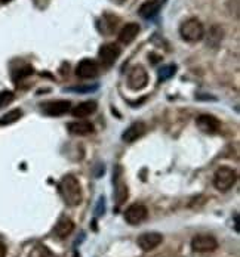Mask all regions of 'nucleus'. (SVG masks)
Instances as JSON below:
<instances>
[{"label":"nucleus","instance_id":"f257e3e1","mask_svg":"<svg viewBox=\"0 0 240 257\" xmlns=\"http://www.w3.org/2000/svg\"><path fill=\"white\" fill-rule=\"evenodd\" d=\"M59 194L64 200V203L70 207L79 206L82 203V189H80L79 180L73 175L64 176L59 182Z\"/></svg>","mask_w":240,"mask_h":257},{"label":"nucleus","instance_id":"f03ea898","mask_svg":"<svg viewBox=\"0 0 240 257\" xmlns=\"http://www.w3.org/2000/svg\"><path fill=\"white\" fill-rule=\"evenodd\" d=\"M180 34L181 37L188 42V43H196L199 40L203 39L205 36V28L202 26V23L196 18H191V20H187L184 21L181 27H180Z\"/></svg>","mask_w":240,"mask_h":257},{"label":"nucleus","instance_id":"7ed1b4c3","mask_svg":"<svg viewBox=\"0 0 240 257\" xmlns=\"http://www.w3.org/2000/svg\"><path fill=\"white\" fill-rule=\"evenodd\" d=\"M237 180V173L230 169V167H221L215 172V176H213V185L218 191L221 192H225L228 189H231L234 186Z\"/></svg>","mask_w":240,"mask_h":257},{"label":"nucleus","instance_id":"20e7f679","mask_svg":"<svg viewBox=\"0 0 240 257\" xmlns=\"http://www.w3.org/2000/svg\"><path fill=\"white\" fill-rule=\"evenodd\" d=\"M218 241L212 235H196L191 241V248L197 253H209L216 250Z\"/></svg>","mask_w":240,"mask_h":257},{"label":"nucleus","instance_id":"39448f33","mask_svg":"<svg viewBox=\"0 0 240 257\" xmlns=\"http://www.w3.org/2000/svg\"><path fill=\"white\" fill-rule=\"evenodd\" d=\"M120 56V48L114 43H107L103 45L98 51V58H100V62L104 65V67H111L117 58Z\"/></svg>","mask_w":240,"mask_h":257},{"label":"nucleus","instance_id":"423d86ee","mask_svg":"<svg viewBox=\"0 0 240 257\" xmlns=\"http://www.w3.org/2000/svg\"><path fill=\"white\" fill-rule=\"evenodd\" d=\"M148 83V74L142 67H133L128 76V86L132 90H141Z\"/></svg>","mask_w":240,"mask_h":257},{"label":"nucleus","instance_id":"0eeeda50","mask_svg":"<svg viewBox=\"0 0 240 257\" xmlns=\"http://www.w3.org/2000/svg\"><path fill=\"white\" fill-rule=\"evenodd\" d=\"M76 74L80 78H95L100 74V65L94 59H82L76 67Z\"/></svg>","mask_w":240,"mask_h":257},{"label":"nucleus","instance_id":"6e6552de","mask_svg":"<svg viewBox=\"0 0 240 257\" xmlns=\"http://www.w3.org/2000/svg\"><path fill=\"white\" fill-rule=\"evenodd\" d=\"M147 214H148L147 207L142 204H132L125 211V220L129 225H139L141 222H144L147 219Z\"/></svg>","mask_w":240,"mask_h":257},{"label":"nucleus","instance_id":"1a4fd4ad","mask_svg":"<svg viewBox=\"0 0 240 257\" xmlns=\"http://www.w3.org/2000/svg\"><path fill=\"white\" fill-rule=\"evenodd\" d=\"M70 108H71L70 101H52V102H46L42 105V111L49 117L64 115L70 111Z\"/></svg>","mask_w":240,"mask_h":257},{"label":"nucleus","instance_id":"9d476101","mask_svg":"<svg viewBox=\"0 0 240 257\" xmlns=\"http://www.w3.org/2000/svg\"><path fill=\"white\" fill-rule=\"evenodd\" d=\"M162 241H163V236L159 232H145V233L139 235L138 245L141 247V250L150 251V250L156 248L159 244H162Z\"/></svg>","mask_w":240,"mask_h":257},{"label":"nucleus","instance_id":"9b49d317","mask_svg":"<svg viewBox=\"0 0 240 257\" xmlns=\"http://www.w3.org/2000/svg\"><path fill=\"white\" fill-rule=\"evenodd\" d=\"M113 182H114V186H116V200H117V204H123L125 200L128 198V186L126 183L122 179V167L117 166L116 170H114V178H113Z\"/></svg>","mask_w":240,"mask_h":257},{"label":"nucleus","instance_id":"f8f14e48","mask_svg":"<svg viewBox=\"0 0 240 257\" xmlns=\"http://www.w3.org/2000/svg\"><path fill=\"white\" fill-rule=\"evenodd\" d=\"M196 124L197 127L200 128L202 132L205 133H216L219 127H221V123L218 118H215L213 115H208V114H203V115H199L197 120H196Z\"/></svg>","mask_w":240,"mask_h":257},{"label":"nucleus","instance_id":"ddd939ff","mask_svg":"<svg viewBox=\"0 0 240 257\" xmlns=\"http://www.w3.org/2000/svg\"><path fill=\"white\" fill-rule=\"evenodd\" d=\"M73 229H74L73 220L68 219V217H61L56 222L55 228H53V236L58 238V239H64V238H67L73 232Z\"/></svg>","mask_w":240,"mask_h":257},{"label":"nucleus","instance_id":"4468645a","mask_svg":"<svg viewBox=\"0 0 240 257\" xmlns=\"http://www.w3.org/2000/svg\"><path fill=\"white\" fill-rule=\"evenodd\" d=\"M145 130H147V126H145L144 123H141V121H136V123L131 124L129 127L123 132V135H122V139H123L125 142H135L136 139H139L141 136H144Z\"/></svg>","mask_w":240,"mask_h":257},{"label":"nucleus","instance_id":"2eb2a0df","mask_svg":"<svg viewBox=\"0 0 240 257\" xmlns=\"http://www.w3.org/2000/svg\"><path fill=\"white\" fill-rule=\"evenodd\" d=\"M139 26L136 23H129L123 27L119 33V42L123 43V45H129L132 43L133 40L136 39V36L139 34Z\"/></svg>","mask_w":240,"mask_h":257},{"label":"nucleus","instance_id":"dca6fc26","mask_svg":"<svg viewBox=\"0 0 240 257\" xmlns=\"http://www.w3.org/2000/svg\"><path fill=\"white\" fill-rule=\"evenodd\" d=\"M159 0H148V2H145L144 5H141V8H139L138 12H139L141 18H144V20H151V18H154V17L159 14Z\"/></svg>","mask_w":240,"mask_h":257},{"label":"nucleus","instance_id":"f3484780","mask_svg":"<svg viewBox=\"0 0 240 257\" xmlns=\"http://www.w3.org/2000/svg\"><path fill=\"white\" fill-rule=\"evenodd\" d=\"M97 111V102L95 101H85V102L76 105L71 109V114L77 118H85L91 114H94Z\"/></svg>","mask_w":240,"mask_h":257},{"label":"nucleus","instance_id":"a211bd4d","mask_svg":"<svg viewBox=\"0 0 240 257\" xmlns=\"http://www.w3.org/2000/svg\"><path fill=\"white\" fill-rule=\"evenodd\" d=\"M68 132L73 135H79V136H85L94 132V124L85 120H77V121H71L68 123Z\"/></svg>","mask_w":240,"mask_h":257},{"label":"nucleus","instance_id":"6ab92c4d","mask_svg":"<svg viewBox=\"0 0 240 257\" xmlns=\"http://www.w3.org/2000/svg\"><path fill=\"white\" fill-rule=\"evenodd\" d=\"M23 115V111L21 109H12L9 112H6L2 118H0V126H8V124H12L15 121H18Z\"/></svg>","mask_w":240,"mask_h":257},{"label":"nucleus","instance_id":"aec40b11","mask_svg":"<svg viewBox=\"0 0 240 257\" xmlns=\"http://www.w3.org/2000/svg\"><path fill=\"white\" fill-rule=\"evenodd\" d=\"M28 257H51V251L48 250L46 245L39 244V245H36V247L30 251Z\"/></svg>","mask_w":240,"mask_h":257},{"label":"nucleus","instance_id":"412c9836","mask_svg":"<svg viewBox=\"0 0 240 257\" xmlns=\"http://www.w3.org/2000/svg\"><path fill=\"white\" fill-rule=\"evenodd\" d=\"M175 70H177V67L175 65H165V67H162L159 70V80L160 81H165V80H168V78H171L174 74H175Z\"/></svg>","mask_w":240,"mask_h":257},{"label":"nucleus","instance_id":"4be33fe9","mask_svg":"<svg viewBox=\"0 0 240 257\" xmlns=\"http://www.w3.org/2000/svg\"><path fill=\"white\" fill-rule=\"evenodd\" d=\"M30 74H33V68H31L30 65H26L24 68H18V70H15V73H14V80H15V81H18V80L27 77V76H30Z\"/></svg>","mask_w":240,"mask_h":257},{"label":"nucleus","instance_id":"5701e85b","mask_svg":"<svg viewBox=\"0 0 240 257\" xmlns=\"http://www.w3.org/2000/svg\"><path fill=\"white\" fill-rule=\"evenodd\" d=\"M14 101V93L11 90H2L0 92V108L9 105Z\"/></svg>","mask_w":240,"mask_h":257},{"label":"nucleus","instance_id":"b1692460","mask_svg":"<svg viewBox=\"0 0 240 257\" xmlns=\"http://www.w3.org/2000/svg\"><path fill=\"white\" fill-rule=\"evenodd\" d=\"M95 89H97V86H86V87L80 86V87H70L68 90L70 92H77V93H89V92H92Z\"/></svg>","mask_w":240,"mask_h":257},{"label":"nucleus","instance_id":"393cba45","mask_svg":"<svg viewBox=\"0 0 240 257\" xmlns=\"http://www.w3.org/2000/svg\"><path fill=\"white\" fill-rule=\"evenodd\" d=\"M0 257H6V247L0 242Z\"/></svg>","mask_w":240,"mask_h":257},{"label":"nucleus","instance_id":"a878e982","mask_svg":"<svg viewBox=\"0 0 240 257\" xmlns=\"http://www.w3.org/2000/svg\"><path fill=\"white\" fill-rule=\"evenodd\" d=\"M73 257H80V256H79V253H77V251H76V253H74V254H73Z\"/></svg>","mask_w":240,"mask_h":257}]
</instances>
